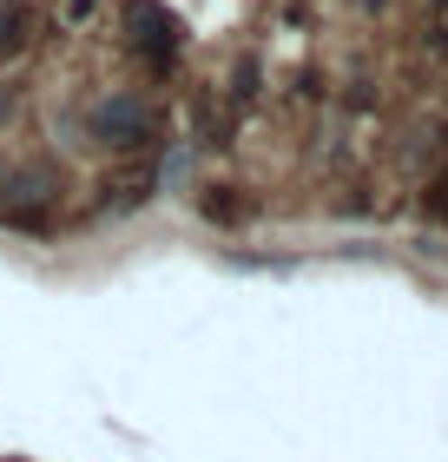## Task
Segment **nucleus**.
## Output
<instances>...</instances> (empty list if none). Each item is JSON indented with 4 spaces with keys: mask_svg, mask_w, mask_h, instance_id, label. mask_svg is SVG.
<instances>
[{
    "mask_svg": "<svg viewBox=\"0 0 448 462\" xmlns=\"http://www.w3.org/2000/svg\"><path fill=\"white\" fill-rule=\"evenodd\" d=\"M429 212H435V218L448 225V179H442V185H435V192H429Z\"/></svg>",
    "mask_w": 448,
    "mask_h": 462,
    "instance_id": "f257e3e1",
    "label": "nucleus"
}]
</instances>
